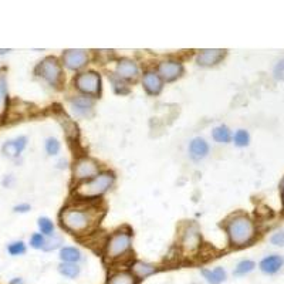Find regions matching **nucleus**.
<instances>
[{
  "label": "nucleus",
  "mask_w": 284,
  "mask_h": 284,
  "mask_svg": "<svg viewBox=\"0 0 284 284\" xmlns=\"http://www.w3.org/2000/svg\"><path fill=\"white\" fill-rule=\"evenodd\" d=\"M104 216V209L87 205L74 203L66 206L60 213L61 226L72 235H87L93 232Z\"/></svg>",
  "instance_id": "1"
},
{
  "label": "nucleus",
  "mask_w": 284,
  "mask_h": 284,
  "mask_svg": "<svg viewBox=\"0 0 284 284\" xmlns=\"http://www.w3.org/2000/svg\"><path fill=\"white\" fill-rule=\"evenodd\" d=\"M226 233L232 246L242 248L248 245L256 236V227L251 219L245 214H237L226 223Z\"/></svg>",
  "instance_id": "2"
},
{
  "label": "nucleus",
  "mask_w": 284,
  "mask_h": 284,
  "mask_svg": "<svg viewBox=\"0 0 284 284\" xmlns=\"http://www.w3.org/2000/svg\"><path fill=\"white\" fill-rule=\"evenodd\" d=\"M115 182V175L114 172H109V171H104V172H100L97 177L93 179H90L88 182H84L81 183L77 189H75V195L80 198V199H95L101 195H104L106 190L109 189Z\"/></svg>",
  "instance_id": "3"
},
{
  "label": "nucleus",
  "mask_w": 284,
  "mask_h": 284,
  "mask_svg": "<svg viewBox=\"0 0 284 284\" xmlns=\"http://www.w3.org/2000/svg\"><path fill=\"white\" fill-rule=\"evenodd\" d=\"M131 246H132V236L130 230L125 229L117 230L106 242L104 250L106 259L109 261H119L130 253Z\"/></svg>",
  "instance_id": "4"
},
{
  "label": "nucleus",
  "mask_w": 284,
  "mask_h": 284,
  "mask_svg": "<svg viewBox=\"0 0 284 284\" xmlns=\"http://www.w3.org/2000/svg\"><path fill=\"white\" fill-rule=\"evenodd\" d=\"M36 74L51 87H57L61 80V64L56 57H46L36 67Z\"/></svg>",
  "instance_id": "5"
},
{
  "label": "nucleus",
  "mask_w": 284,
  "mask_h": 284,
  "mask_svg": "<svg viewBox=\"0 0 284 284\" xmlns=\"http://www.w3.org/2000/svg\"><path fill=\"white\" fill-rule=\"evenodd\" d=\"M75 87L85 95H98L101 91V77L95 71H84L74 80Z\"/></svg>",
  "instance_id": "6"
},
{
  "label": "nucleus",
  "mask_w": 284,
  "mask_h": 284,
  "mask_svg": "<svg viewBox=\"0 0 284 284\" xmlns=\"http://www.w3.org/2000/svg\"><path fill=\"white\" fill-rule=\"evenodd\" d=\"M201 245L202 236L199 227L195 223L185 226V229L182 230V236H180V248L183 250V253L195 254L201 248Z\"/></svg>",
  "instance_id": "7"
},
{
  "label": "nucleus",
  "mask_w": 284,
  "mask_h": 284,
  "mask_svg": "<svg viewBox=\"0 0 284 284\" xmlns=\"http://www.w3.org/2000/svg\"><path fill=\"white\" fill-rule=\"evenodd\" d=\"M98 169H100V165L95 162L94 159L83 156V158L77 159L75 164H74V178L77 180L93 179V178L98 175Z\"/></svg>",
  "instance_id": "8"
},
{
  "label": "nucleus",
  "mask_w": 284,
  "mask_h": 284,
  "mask_svg": "<svg viewBox=\"0 0 284 284\" xmlns=\"http://www.w3.org/2000/svg\"><path fill=\"white\" fill-rule=\"evenodd\" d=\"M156 74L161 77L162 81L171 83V81H175L183 74V66L178 60H165V61H161L158 64Z\"/></svg>",
  "instance_id": "9"
},
{
  "label": "nucleus",
  "mask_w": 284,
  "mask_h": 284,
  "mask_svg": "<svg viewBox=\"0 0 284 284\" xmlns=\"http://www.w3.org/2000/svg\"><path fill=\"white\" fill-rule=\"evenodd\" d=\"M88 61L85 50H67L63 53V63L70 70H80Z\"/></svg>",
  "instance_id": "10"
},
{
  "label": "nucleus",
  "mask_w": 284,
  "mask_h": 284,
  "mask_svg": "<svg viewBox=\"0 0 284 284\" xmlns=\"http://www.w3.org/2000/svg\"><path fill=\"white\" fill-rule=\"evenodd\" d=\"M70 108L77 117H90L94 108V101L90 97H74L70 100Z\"/></svg>",
  "instance_id": "11"
},
{
  "label": "nucleus",
  "mask_w": 284,
  "mask_h": 284,
  "mask_svg": "<svg viewBox=\"0 0 284 284\" xmlns=\"http://www.w3.org/2000/svg\"><path fill=\"white\" fill-rule=\"evenodd\" d=\"M140 74L138 64L131 59H121L117 63V77L121 80H135Z\"/></svg>",
  "instance_id": "12"
},
{
  "label": "nucleus",
  "mask_w": 284,
  "mask_h": 284,
  "mask_svg": "<svg viewBox=\"0 0 284 284\" xmlns=\"http://www.w3.org/2000/svg\"><path fill=\"white\" fill-rule=\"evenodd\" d=\"M226 51L220 48H208V50H202L201 53L196 57V63L202 67H211L217 64L220 60H223Z\"/></svg>",
  "instance_id": "13"
},
{
  "label": "nucleus",
  "mask_w": 284,
  "mask_h": 284,
  "mask_svg": "<svg viewBox=\"0 0 284 284\" xmlns=\"http://www.w3.org/2000/svg\"><path fill=\"white\" fill-rule=\"evenodd\" d=\"M26 145H27V138L22 135V137H17V138H14V140H10V141L6 142V143L3 145L1 151H3V154L6 155L7 158L14 159V158H17L19 155L23 152Z\"/></svg>",
  "instance_id": "14"
},
{
  "label": "nucleus",
  "mask_w": 284,
  "mask_h": 284,
  "mask_svg": "<svg viewBox=\"0 0 284 284\" xmlns=\"http://www.w3.org/2000/svg\"><path fill=\"white\" fill-rule=\"evenodd\" d=\"M142 84H143V88L146 90V93L151 95L159 94L162 90V80L155 71H146L143 74Z\"/></svg>",
  "instance_id": "15"
},
{
  "label": "nucleus",
  "mask_w": 284,
  "mask_h": 284,
  "mask_svg": "<svg viewBox=\"0 0 284 284\" xmlns=\"http://www.w3.org/2000/svg\"><path fill=\"white\" fill-rule=\"evenodd\" d=\"M209 154V145L201 137L193 138L189 143V155L193 161H202Z\"/></svg>",
  "instance_id": "16"
},
{
  "label": "nucleus",
  "mask_w": 284,
  "mask_h": 284,
  "mask_svg": "<svg viewBox=\"0 0 284 284\" xmlns=\"http://www.w3.org/2000/svg\"><path fill=\"white\" fill-rule=\"evenodd\" d=\"M9 108V87L6 70H0V118H3Z\"/></svg>",
  "instance_id": "17"
},
{
  "label": "nucleus",
  "mask_w": 284,
  "mask_h": 284,
  "mask_svg": "<svg viewBox=\"0 0 284 284\" xmlns=\"http://www.w3.org/2000/svg\"><path fill=\"white\" fill-rule=\"evenodd\" d=\"M137 280H143L149 276H152L156 273V267L154 264H149V263H145V261H135L131 264L130 270Z\"/></svg>",
  "instance_id": "18"
},
{
  "label": "nucleus",
  "mask_w": 284,
  "mask_h": 284,
  "mask_svg": "<svg viewBox=\"0 0 284 284\" xmlns=\"http://www.w3.org/2000/svg\"><path fill=\"white\" fill-rule=\"evenodd\" d=\"M282 266H283V259H282L280 256H276V254L263 259L260 263L261 272L267 273V274H274V273H277L280 269H282Z\"/></svg>",
  "instance_id": "19"
},
{
  "label": "nucleus",
  "mask_w": 284,
  "mask_h": 284,
  "mask_svg": "<svg viewBox=\"0 0 284 284\" xmlns=\"http://www.w3.org/2000/svg\"><path fill=\"white\" fill-rule=\"evenodd\" d=\"M106 284H138V280L135 279V276L131 272L119 270V272L112 273L108 277Z\"/></svg>",
  "instance_id": "20"
},
{
  "label": "nucleus",
  "mask_w": 284,
  "mask_h": 284,
  "mask_svg": "<svg viewBox=\"0 0 284 284\" xmlns=\"http://www.w3.org/2000/svg\"><path fill=\"white\" fill-rule=\"evenodd\" d=\"M202 276H203V279L209 284L223 283L226 280V277H227L226 270L223 267H216V269H213V270L203 269V270H202Z\"/></svg>",
  "instance_id": "21"
},
{
  "label": "nucleus",
  "mask_w": 284,
  "mask_h": 284,
  "mask_svg": "<svg viewBox=\"0 0 284 284\" xmlns=\"http://www.w3.org/2000/svg\"><path fill=\"white\" fill-rule=\"evenodd\" d=\"M60 259L63 263H78L81 260V251L78 248L66 246L60 250Z\"/></svg>",
  "instance_id": "22"
},
{
  "label": "nucleus",
  "mask_w": 284,
  "mask_h": 284,
  "mask_svg": "<svg viewBox=\"0 0 284 284\" xmlns=\"http://www.w3.org/2000/svg\"><path fill=\"white\" fill-rule=\"evenodd\" d=\"M59 272L64 276V277H69V279H75L81 269L77 263H61L59 266Z\"/></svg>",
  "instance_id": "23"
},
{
  "label": "nucleus",
  "mask_w": 284,
  "mask_h": 284,
  "mask_svg": "<svg viewBox=\"0 0 284 284\" xmlns=\"http://www.w3.org/2000/svg\"><path fill=\"white\" fill-rule=\"evenodd\" d=\"M212 137L214 141L220 142V143H227V142L232 140V134L230 130L226 127V125H219L212 131Z\"/></svg>",
  "instance_id": "24"
},
{
  "label": "nucleus",
  "mask_w": 284,
  "mask_h": 284,
  "mask_svg": "<svg viewBox=\"0 0 284 284\" xmlns=\"http://www.w3.org/2000/svg\"><path fill=\"white\" fill-rule=\"evenodd\" d=\"M7 251L10 256H22L26 253V245L23 240H16L7 245Z\"/></svg>",
  "instance_id": "25"
},
{
  "label": "nucleus",
  "mask_w": 284,
  "mask_h": 284,
  "mask_svg": "<svg viewBox=\"0 0 284 284\" xmlns=\"http://www.w3.org/2000/svg\"><path fill=\"white\" fill-rule=\"evenodd\" d=\"M254 267H256L254 261L251 260L240 261V263L236 266V269H235V276H245V274H248V273L253 272Z\"/></svg>",
  "instance_id": "26"
},
{
  "label": "nucleus",
  "mask_w": 284,
  "mask_h": 284,
  "mask_svg": "<svg viewBox=\"0 0 284 284\" xmlns=\"http://www.w3.org/2000/svg\"><path fill=\"white\" fill-rule=\"evenodd\" d=\"M38 229H40L41 235L51 236L53 232H54V225H53V222L48 217H40L38 219Z\"/></svg>",
  "instance_id": "27"
},
{
  "label": "nucleus",
  "mask_w": 284,
  "mask_h": 284,
  "mask_svg": "<svg viewBox=\"0 0 284 284\" xmlns=\"http://www.w3.org/2000/svg\"><path fill=\"white\" fill-rule=\"evenodd\" d=\"M233 141L237 146H248V142H250V135H248V131L239 130L236 131V134L233 137Z\"/></svg>",
  "instance_id": "28"
},
{
  "label": "nucleus",
  "mask_w": 284,
  "mask_h": 284,
  "mask_svg": "<svg viewBox=\"0 0 284 284\" xmlns=\"http://www.w3.org/2000/svg\"><path fill=\"white\" fill-rule=\"evenodd\" d=\"M46 151L48 155H57L60 152V142L57 138H47L46 141Z\"/></svg>",
  "instance_id": "29"
},
{
  "label": "nucleus",
  "mask_w": 284,
  "mask_h": 284,
  "mask_svg": "<svg viewBox=\"0 0 284 284\" xmlns=\"http://www.w3.org/2000/svg\"><path fill=\"white\" fill-rule=\"evenodd\" d=\"M46 245V239L44 235L41 233H33L30 237V246L33 248H43Z\"/></svg>",
  "instance_id": "30"
},
{
  "label": "nucleus",
  "mask_w": 284,
  "mask_h": 284,
  "mask_svg": "<svg viewBox=\"0 0 284 284\" xmlns=\"http://www.w3.org/2000/svg\"><path fill=\"white\" fill-rule=\"evenodd\" d=\"M60 243H61V239H60V237L51 239V240H46V245H44L43 250H44V251H51V250H54V248H59Z\"/></svg>",
  "instance_id": "31"
},
{
  "label": "nucleus",
  "mask_w": 284,
  "mask_h": 284,
  "mask_svg": "<svg viewBox=\"0 0 284 284\" xmlns=\"http://www.w3.org/2000/svg\"><path fill=\"white\" fill-rule=\"evenodd\" d=\"M272 243L276 246H282L284 245V233L283 232H277L272 236Z\"/></svg>",
  "instance_id": "32"
},
{
  "label": "nucleus",
  "mask_w": 284,
  "mask_h": 284,
  "mask_svg": "<svg viewBox=\"0 0 284 284\" xmlns=\"http://www.w3.org/2000/svg\"><path fill=\"white\" fill-rule=\"evenodd\" d=\"M30 211V205L29 203H20V205H16L14 206V212L17 213H26Z\"/></svg>",
  "instance_id": "33"
},
{
  "label": "nucleus",
  "mask_w": 284,
  "mask_h": 284,
  "mask_svg": "<svg viewBox=\"0 0 284 284\" xmlns=\"http://www.w3.org/2000/svg\"><path fill=\"white\" fill-rule=\"evenodd\" d=\"M10 284H24V280L22 277H13L10 280Z\"/></svg>",
  "instance_id": "34"
},
{
  "label": "nucleus",
  "mask_w": 284,
  "mask_h": 284,
  "mask_svg": "<svg viewBox=\"0 0 284 284\" xmlns=\"http://www.w3.org/2000/svg\"><path fill=\"white\" fill-rule=\"evenodd\" d=\"M12 182H13V177L12 175H9V177L3 180V185H4V186H10V183H12Z\"/></svg>",
  "instance_id": "35"
},
{
  "label": "nucleus",
  "mask_w": 284,
  "mask_h": 284,
  "mask_svg": "<svg viewBox=\"0 0 284 284\" xmlns=\"http://www.w3.org/2000/svg\"><path fill=\"white\" fill-rule=\"evenodd\" d=\"M9 51H10V50H9V48H3V50H1V48H0V56H1V54H7V53H9Z\"/></svg>",
  "instance_id": "36"
},
{
  "label": "nucleus",
  "mask_w": 284,
  "mask_h": 284,
  "mask_svg": "<svg viewBox=\"0 0 284 284\" xmlns=\"http://www.w3.org/2000/svg\"><path fill=\"white\" fill-rule=\"evenodd\" d=\"M282 193H283V203H284V179L283 182H282Z\"/></svg>",
  "instance_id": "37"
}]
</instances>
